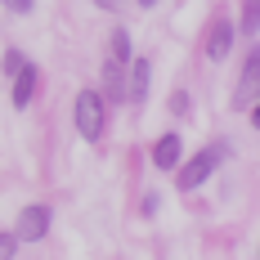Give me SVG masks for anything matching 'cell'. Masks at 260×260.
<instances>
[{
    "instance_id": "cell-17",
    "label": "cell",
    "mask_w": 260,
    "mask_h": 260,
    "mask_svg": "<svg viewBox=\"0 0 260 260\" xmlns=\"http://www.w3.org/2000/svg\"><path fill=\"white\" fill-rule=\"evenodd\" d=\"M139 5H157V0H139Z\"/></svg>"
},
{
    "instance_id": "cell-16",
    "label": "cell",
    "mask_w": 260,
    "mask_h": 260,
    "mask_svg": "<svg viewBox=\"0 0 260 260\" xmlns=\"http://www.w3.org/2000/svg\"><path fill=\"white\" fill-rule=\"evenodd\" d=\"M117 5H121V0H99V9H117Z\"/></svg>"
},
{
    "instance_id": "cell-6",
    "label": "cell",
    "mask_w": 260,
    "mask_h": 260,
    "mask_svg": "<svg viewBox=\"0 0 260 260\" xmlns=\"http://www.w3.org/2000/svg\"><path fill=\"white\" fill-rule=\"evenodd\" d=\"M36 77H41V72H36L31 63H23V68L14 72V108H27V104H31V94H36Z\"/></svg>"
},
{
    "instance_id": "cell-8",
    "label": "cell",
    "mask_w": 260,
    "mask_h": 260,
    "mask_svg": "<svg viewBox=\"0 0 260 260\" xmlns=\"http://www.w3.org/2000/svg\"><path fill=\"white\" fill-rule=\"evenodd\" d=\"M229 45H234V27H229V23H215V27H211V36H207V58L220 63V58L229 54Z\"/></svg>"
},
{
    "instance_id": "cell-5",
    "label": "cell",
    "mask_w": 260,
    "mask_h": 260,
    "mask_svg": "<svg viewBox=\"0 0 260 260\" xmlns=\"http://www.w3.org/2000/svg\"><path fill=\"white\" fill-rule=\"evenodd\" d=\"M148 77H153V63L148 58H130V85H126L130 104H144L148 99Z\"/></svg>"
},
{
    "instance_id": "cell-2",
    "label": "cell",
    "mask_w": 260,
    "mask_h": 260,
    "mask_svg": "<svg viewBox=\"0 0 260 260\" xmlns=\"http://www.w3.org/2000/svg\"><path fill=\"white\" fill-rule=\"evenodd\" d=\"M220 161H224V144H211L207 153H198L188 166H180V188H184V193H188V188H198V184L207 180Z\"/></svg>"
},
{
    "instance_id": "cell-1",
    "label": "cell",
    "mask_w": 260,
    "mask_h": 260,
    "mask_svg": "<svg viewBox=\"0 0 260 260\" xmlns=\"http://www.w3.org/2000/svg\"><path fill=\"white\" fill-rule=\"evenodd\" d=\"M72 117H77V135L94 144V139L104 135V121H108L104 94H99V90H81V94H77V108H72Z\"/></svg>"
},
{
    "instance_id": "cell-7",
    "label": "cell",
    "mask_w": 260,
    "mask_h": 260,
    "mask_svg": "<svg viewBox=\"0 0 260 260\" xmlns=\"http://www.w3.org/2000/svg\"><path fill=\"white\" fill-rule=\"evenodd\" d=\"M153 161L161 171H171V166H180V135H161L153 144Z\"/></svg>"
},
{
    "instance_id": "cell-11",
    "label": "cell",
    "mask_w": 260,
    "mask_h": 260,
    "mask_svg": "<svg viewBox=\"0 0 260 260\" xmlns=\"http://www.w3.org/2000/svg\"><path fill=\"white\" fill-rule=\"evenodd\" d=\"M14 247H18V242H14V234H0V260L14 256Z\"/></svg>"
},
{
    "instance_id": "cell-3",
    "label": "cell",
    "mask_w": 260,
    "mask_h": 260,
    "mask_svg": "<svg viewBox=\"0 0 260 260\" xmlns=\"http://www.w3.org/2000/svg\"><path fill=\"white\" fill-rule=\"evenodd\" d=\"M50 220H54V211L50 207H27L23 215H18V224H14V242H41V238L50 234Z\"/></svg>"
},
{
    "instance_id": "cell-13",
    "label": "cell",
    "mask_w": 260,
    "mask_h": 260,
    "mask_svg": "<svg viewBox=\"0 0 260 260\" xmlns=\"http://www.w3.org/2000/svg\"><path fill=\"white\" fill-rule=\"evenodd\" d=\"M242 31H256V0H247V18H242Z\"/></svg>"
},
{
    "instance_id": "cell-10",
    "label": "cell",
    "mask_w": 260,
    "mask_h": 260,
    "mask_svg": "<svg viewBox=\"0 0 260 260\" xmlns=\"http://www.w3.org/2000/svg\"><path fill=\"white\" fill-rule=\"evenodd\" d=\"M130 58H135V54H130V36H126V31H112V63L126 68Z\"/></svg>"
},
{
    "instance_id": "cell-15",
    "label": "cell",
    "mask_w": 260,
    "mask_h": 260,
    "mask_svg": "<svg viewBox=\"0 0 260 260\" xmlns=\"http://www.w3.org/2000/svg\"><path fill=\"white\" fill-rule=\"evenodd\" d=\"M171 112H188V94H171Z\"/></svg>"
},
{
    "instance_id": "cell-4",
    "label": "cell",
    "mask_w": 260,
    "mask_h": 260,
    "mask_svg": "<svg viewBox=\"0 0 260 260\" xmlns=\"http://www.w3.org/2000/svg\"><path fill=\"white\" fill-rule=\"evenodd\" d=\"M256 94H260V54L251 50L247 63H242V77H238V90H234V108L251 112L256 108Z\"/></svg>"
},
{
    "instance_id": "cell-14",
    "label": "cell",
    "mask_w": 260,
    "mask_h": 260,
    "mask_svg": "<svg viewBox=\"0 0 260 260\" xmlns=\"http://www.w3.org/2000/svg\"><path fill=\"white\" fill-rule=\"evenodd\" d=\"M0 5H5V9H14V14H27L36 0H0Z\"/></svg>"
},
{
    "instance_id": "cell-12",
    "label": "cell",
    "mask_w": 260,
    "mask_h": 260,
    "mask_svg": "<svg viewBox=\"0 0 260 260\" xmlns=\"http://www.w3.org/2000/svg\"><path fill=\"white\" fill-rule=\"evenodd\" d=\"M23 63H27V58H23V54H18V50H9V54H5V68H9V72H18Z\"/></svg>"
},
{
    "instance_id": "cell-9",
    "label": "cell",
    "mask_w": 260,
    "mask_h": 260,
    "mask_svg": "<svg viewBox=\"0 0 260 260\" xmlns=\"http://www.w3.org/2000/svg\"><path fill=\"white\" fill-rule=\"evenodd\" d=\"M104 77H108V94H112V99H126V68H121V63H112V58H108Z\"/></svg>"
}]
</instances>
